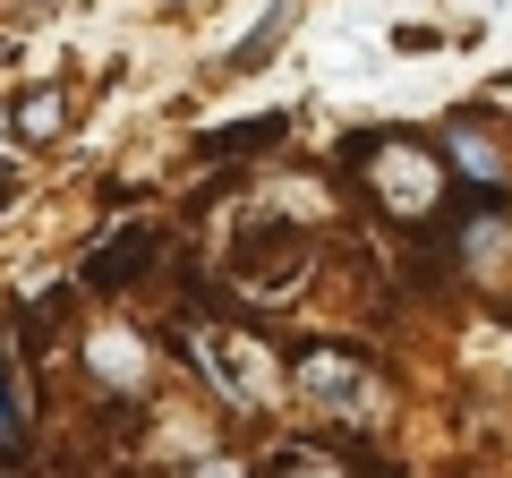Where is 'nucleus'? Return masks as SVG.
I'll return each instance as SVG.
<instances>
[{"mask_svg":"<svg viewBox=\"0 0 512 478\" xmlns=\"http://www.w3.org/2000/svg\"><path fill=\"white\" fill-rule=\"evenodd\" d=\"M86 368L103 376V385L137 393V385H146V350L128 342V333H94V342H86Z\"/></svg>","mask_w":512,"mask_h":478,"instance_id":"obj_5","label":"nucleus"},{"mask_svg":"<svg viewBox=\"0 0 512 478\" xmlns=\"http://www.w3.org/2000/svg\"><path fill=\"white\" fill-rule=\"evenodd\" d=\"M18 436H26V402L0 385V453H18Z\"/></svg>","mask_w":512,"mask_h":478,"instance_id":"obj_8","label":"nucleus"},{"mask_svg":"<svg viewBox=\"0 0 512 478\" xmlns=\"http://www.w3.org/2000/svg\"><path fill=\"white\" fill-rule=\"evenodd\" d=\"M188 478H256V470H239V461H205V470H188Z\"/></svg>","mask_w":512,"mask_h":478,"instance_id":"obj_10","label":"nucleus"},{"mask_svg":"<svg viewBox=\"0 0 512 478\" xmlns=\"http://www.w3.org/2000/svg\"><path fill=\"white\" fill-rule=\"evenodd\" d=\"M299 385H308L325 410H342V419H367V410L384 402L376 376H367L359 359H342V350H308V359H299Z\"/></svg>","mask_w":512,"mask_h":478,"instance_id":"obj_3","label":"nucleus"},{"mask_svg":"<svg viewBox=\"0 0 512 478\" xmlns=\"http://www.w3.org/2000/svg\"><path fill=\"white\" fill-rule=\"evenodd\" d=\"M282 120H239V129H222V137H205V154H248V146H265Z\"/></svg>","mask_w":512,"mask_h":478,"instance_id":"obj_7","label":"nucleus"},{"mask_svg":"<svg viewBox=\"0 0 512 478\" xmlns=\"http://www.w3.org/2000/svg\"><path fill=\"white\" fill-rule=\"evenodd\" d=\"M146 257H154V231H137V239H111L103 257H94V282L111 291V282H128V274H137Z\"/></svg>","mask_w":512,"mask_h":478,"instance_id":"obj_6","label":"nucleus"},{"mask_svg":"<svg viewBox=\"0 0 512 478\" xmlns=\"http://www.w3.org/2000/svg\"><path fill=\"white\" fill-rule=\"evenodd\" d=\"M367 180H376V197L393 205L402 222H427L436 214V188H444V163H427L419 137H367Z\"/></svg>","mask_w":512,"mask_h":478,"instance_id":"obj_1","label":"nucleus"},{"mask_svg":"<svg viewBox=\"0 0 512 478\" xmlns=\"http://www.w3.org/2000/svg\"><path fill=\"white\" fill-rule=\"evenodd\" d=\"M188 350L205 359V385L214 393H231L239 410H256V402H274V359L248 342V333H214V325H197L188 333Z\"/></svg>","mask_w":512,"mask_h":478,"instance_id":"obj_2","label":"nucleus"},{"mask_svg":"<svg viewBox=\"0 0 512 478\" xmlns=\"http://www.w3.org/2000/svg\"><path fill=\"white\" fill-rule=\"evenodd\" d=\"M444 171H453L461 188H504L512 180V154H504V137L487 129V120H453V129H444Z\"/></svg>","mask_w":512,"mask_h":478,"instance_id":"obj_4","label":"nucleus"},{"mask_svg":"<svg viewBox=\"0 0 512 478\" xmlns=\"http://www.w3.org/2000/svg\"><path fill=\"white\" fill-rule=\"evenodd\" d=\"M282 478H342V470H325L316 453H282Z\"/></svg>","mask_w":512,"mask_h":478,"instance_id":"obj_9","label":"nucleus"}]
</instances>
